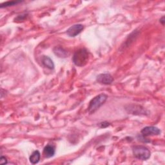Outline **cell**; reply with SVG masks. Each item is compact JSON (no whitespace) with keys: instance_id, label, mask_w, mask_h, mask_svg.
<instances>
[{"instance_id":"6da1fadb","label":"cell","mask_w":165,"mask_h":165,"mask_svg":"<svg viewBox=\"0 0 165 165\" xmlns=\"http://www.w3.org/2000/svg\"><path fill=\"white\" fill-rule=\"evenodd\" d=\"M108 98V96L105 94H101L90 101L88 107V112L92 114H94L97 110L105 102Z\"/></svg>"},{"instance_id":"5bb4252c","label":"cell","mask_w":165,"mask_h":165,"mask_svg":"<svg viewBox=\"0 0 165 165\" xmlns=\"http://www.w3.org/2000/svg\"><path fill=\"white\" fill-rule=\"evenodd\" d=\"M160 23H161V24L163 25H164V16L162 17L161 19H160Z\"/></svg>"},{"instance_id":"3957f363","label":"cell","mask_w":165,"mask_h":165,"mask_svg":"<svg viewBox=\"0 0 165 165\" xmlns=\"http://www.w3.org/2000/svg\"><path fill=\"white\" fill-rule=\"evenodd\" d=\"M132 152L134 156L138 159L145 161L150 157V151L144 146H135L132 148Z\"/></svg>"},{"instance_id":"4fadbf2b","label":"cell","mask_w":165,"mask_h":165,"mask_svg":"<svg viewBox=\"0 0 165 165\" xmlns=\"http://www.w3.org/2000/svg\"><path fill=\"white\" fill-rule=\"evenodd\" d=\"M0 163L1 164H7V159L4 156H2L1 159H0Z\"/></svg>"},{"instance_id":"30bf717a","label":"cell","mask_w":165,"mask_h":165,"mask_svg":"<svg viewBox=\"0 0 165 165\" xmlns=\"http://www.w3.org/2000/svg\"><path fill=\"white\" fill-rule=\"evenodd\" d=\"M40 157H41V154L40 152L38 150H35L32 152V153L31 154L29 158L30 162L33 164H37L40 161Z\"/></svg>"},{"instance_id":"7a4b0ae2","label":"cell","mask_w":165,"mask_h":165,"mask_svg":"<svg viewBox=\"0 0 165 165\" xmlns=\"http://www.w3.org/2000/svg\"><path fill=\"white\" fill-rule=\"evenodd\" d=\"M89 54L85 49H81L77 50L73 56V62L78 67H83L88 63Z\"/></svg>"},{"instance_id":"7c38bea8","label":"cell","mask_w":165,"mask_h":165,"mask_svg":"<svg viewBox=\"0 0 165 165\" xmlns=\"http://www.w3.org/2000/svg\"><path fill=\"white\" fill-rule=\"evenodd\" d=\"M110 125H111V124H110L109 123L105 121V122H102V123H99V126H100L101 128H106V127Z\"/></svg>"},{"instance_id":"8992f818","label":"cell","mask_w":165,"mask_h":165,"mask_svg":"<svg viewBox=\"0 0 165 165\" xmlns=\"http://www.w3.org/2000/svg\"><path fill=\"white\" fill-rule=\"evenodd\" d=\"M96 81L100 84L110 85L114 81V78L110 74H101L97 76Z\"/></svg>"},{"instance_id":"9c48e42d","label":"cell","mask_w":165,"mask_h":165,"mask_svg":"<svg viewBox=\"0 0 165 165\" xmlns=\"http://www.w3.org/2000/svg\"><path fill=\"white\" fill-rule=\"evenodd\" d=\"M42 64L45 67L49 69L54 68V64L53 61L48 56H43L42 58Z\"/></svg>"},{"instance_id":"52a82bcc","label":"cell","mask_w":165,"mask_h":165,"mask_svg":"<svg viewBox=\"0 0 165 165\" xmlns=\"http://www.w3.org/2000/svg\"><path fill=\"white\" fill-rule=\"evenodd\" d=\"M53 51L55 55H56L57 56L61 58H65L68 56L67 51L60 47H56L54 49Z\"/></svg>"},{"instance_id":"277c9868","label":"cell","mask_w":165,"mask_h":165,"mask_svg":"<svg viewBox=\"0 0 165 165\" xmlns=\"http://www.w3.org/2000/svg\"><path fill=\"white\" fill-rule=\"evenodd\" d=\"M161 130L158 128L150 126H146L143 128L141 131V134L144 136H150V135H158L161 134Z\"/></svg>"},{"instance_id":"5b68a950","label":"cell","mask_w":165,"mask_h":165,"mask_svg":"<svg viewBox=\"0 0 165 165\" xmlns=\"http://www.w3.org/2000/svg\"><path fill=\"white\" fill-rule=\"evenodd\" d=\"M84 29V26L81 24H76L70 26L67 30V34L70 37H75L77 35L80 34Z\"/></svg>"},{"instance_id":"ba28073f","label":"cell","mask_w":165,"mask_h":165,"mask_svg":"<svg viewBox=\"0 0 165 165\" xmlns=\"http://www.w3.org/2000/svg\"><path fill=\"white\" fill-rule=\"evenodd\" d=\"M43 153L47 158L53 157L55 154V149L51 145H47L43 149Z\"/></svg>"},{"instance_id":"8fae6325","label":"cell","mask_w":165,"mask_h":165,"mask_svg":"<svg viewBox=\"0 0 165 165\" xmlns=\"http://www.w3.org/2000/svg\"><path fill=\"white\" fill-rule=\"evenodd\" d=\"M22 2L21 1H12V2H5L3 3H2L1 5V7L3 8V7H8V6H12V5H17L18 3H21Z\"/></svg>"}]
</instances>
